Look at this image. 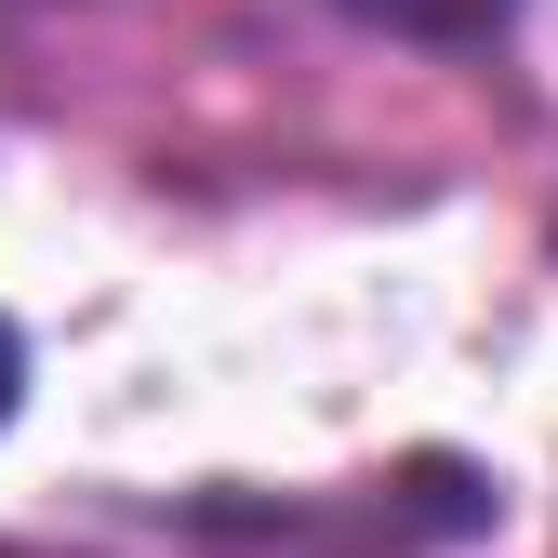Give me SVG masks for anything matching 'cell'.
Listing matches in <instances>:
<instances>
[{
    "label": "cell",
    "instance_id": "6da1fadb",
    "mask_svg": "<svg viewBox=\"0 0 558 558\" xmlns=\"http://www.w3.org/2000/svg\"><path fill=\"white\" fill-rule=\"evenodd\" d=\"M332 14H360V27H386V40H493L519 0H332Z\"/></svg>",
    "mask_w": 558,
    "mask_h": 558
},
{
    "label": "cell",
    "instance_id": "7a4b0ae2",
    "mask_svg": "<svg viewBox=\"0 0 558 558\" xmlns=\"http://www.w3.org/2000/svg\"><path fill=\"white\" fill-rule=\"evenodd\" d=\"M14 386H27V360H14V332H0V412H14Z\"/></svg>",
    "mask_w": 558,
    "mask_h": 558
}]
</instances>
